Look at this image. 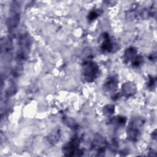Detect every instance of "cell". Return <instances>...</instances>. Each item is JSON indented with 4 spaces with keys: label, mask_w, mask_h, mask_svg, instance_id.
<instances>
[{
    "label": "cell",
    "mask_w": 157,
    "mask_h": 157,
    "mask_svg": "<svg viewBox=\"0 0 157 157\" xmlns=\"http://www.w3.org/2000/svg\"><path fill=\"white\" fill-rule=\"evenodd\" d=\"M97 67L93 63H88L84 67V74L86 76V78L88 80L90 78H94V75L97 72Z\"/></svg>",
    "instance_id": "6da1fadb"
}]
</instances>
